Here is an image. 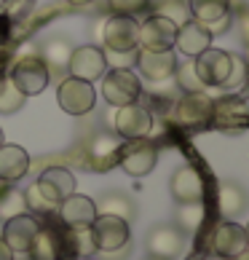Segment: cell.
<instances>
[{"mask_svg": "<svg viewBox=\"0 0 249 260\" xmlns=\"http://www.w3.org/2000/svg\"><path fill=\"white\" fill-rule=\"evenodd\" d=\"M35 185H38V190H41L49 201L59 204L62 199L75 193V175L70 169H64V167H49L41 177H38Z\"/></svg>", "mask_w": 249, "mask_h": 260, "instance_id": "cell-19", "label": "cell"}, {"mask_svg": "<svg viewBox=\"0 0 249 260\" xmlns=\"http://www.w3.org/2000/svg\"><path fill=\"white\" fill-rule=\"evenodd\" d=\"M99 81H102V97L113 108L139 102V97H142V81L134 75V70H110Z\"/></svg>", "mask_w": 249, "mask_h": 260, "instance_id": "cell-2", "label": "cell"}, {"mask_svg": "<svg viewBox=\"0 0 249 260\" xmlns=\"http://www.w3.org/2000/svg\"><path fill=\"white\" fill-rule=\"evenodd\" d=\"M30 260H67V247H64V225L59 217L46 220L32 236V244L27 249Z\"/></svg>", "mask_w": 249, "mask_h": 260, "instance_id": "cell-5", "label": "cell"}, {"mask_svg": "<svg viewBox=\"0 0 249 260\" xmlns=\"http://www.w3.org/2000/svg\"><path fill=\"white\" fill-rule=\"evenodd\" d=\"M64 247H67V257H91L97 252L94 247V236H91V225H75L67 228L64 225Z\"/></svg>", "mask_w": 249, "mask_h": 260, "instance_id": "cell-23", "label": "cell"}, {"mask_svg": "<svg viewBox=\"0 0 249 260\" xmlns=\"http://www.w3.org/2000/svg\"><path fill=\"white\" fill-rule=\"evenodd\" d=\"M134 64L142 78H148L153 83H164L169 81L177 70V51H150V49H137V56H134Z\"/></svg>", "mask_w": 249, "mask_h": 260, "instance_id": "cell-11", "label": "cell"}, {"mask_svg": "<svg viewBox=\"0 0 249 260\" xmlns=\"http://www.w3.org/2000/svg\"><path fill=\"white\" fill-rule=\"evenodd\" d=\"M171 78L177 81V89H183L185 94L190 91H204L206 86L198 81V75H196V67H193V59H188L185 56V62H177V70Z\"/></svg>", "mask_w": 249, "mask_h": 260, "instance_id": "cell-30", "label": "cell"}, {"mask_svg": "<svg viewBox=\"0 0 249 260\" xmlns=\"http://www.w3.org/2000/svg\"><path fill=\"white\" fill-rule=\"evenodd\" d=\"M11 81L16 83V89L24 94V97H35L41 94L51 81V73L46 62L41 56H24L14 64V73H11Z\"/></svg>", "mask_w": 249, "mask_h": 260, "instance_id": "cell-9", "label": "cell"}, {"mask_svg": "<svg viewBox=\"0 0 249 260\" xmlns=\"http://www.w3.org/2000/svg\"><path fill=\"white\" fill-rule=\"evenodd\" d=\"M238 30H241V41H244V46L249 49V8H244V11L238 14Z\"/></svg>", "mask_w": 249, "mask_h": 260, "instance_id": "cell-39", "label": "cell"}, {"mask_svg": "<svg viewBox=\"0 0 249 260\" xmlns=\"http://www.w3.org/2000/svg\"><path fill=\"white\" fill-rule=\"evenodd\" d=\"M244 231H246V244H249V223H246V228H244Z\"/></svg>", "mask_w": 249, "mask_h": 260, "instance_id": "cell-44", "label": "cell"}, {"mask_svg": "<svg viewBox=\"0 0 249 260\" xmlns=\"http://www.w3.org/2000/svg\"><path fill=\"white\" fill-rule=\"evenodd\" d=\"M169 188H171V196H174L177 204H193V201H204V193H206L204 175H201L198 167H193V164H185V167L174 169Z\"/></svg>", "mask_w": 249, "mask_h": 260, "instance_id": "cell-14", "label": "cell"}, {"mask_svg": "<svg viewBox=\"0 0 249 260\" xmlns=\"http://www.w3.org/2000/svg\"><path fill=\"white\" fill-rule=\"evenodd\" d=\"M41 228V220H38L32 212H22L16 217H8L3 225V239L6 244L11 247L14 255H27V249L32 244V236Z\"/></svg>", "mask_w": 249, "mask_h": 260, "instance_id": "cell-15", "label": "cell"}, {"mask_svg": "<svg viewBox=\"0 0 249 260\" xmlns=\"http://www.w3.org/2000/svg\"><path fill=\"white\" fill-rule=\"evenodd\" d=\"M56 217H59V223L67 225V228H75V225H91V223H94V217H97V204H94L89 196L70 193L67 199L59 201Z\"/></svg>", "mask_w": 249, "mask_h": 260, "instance_id": "cell-16", "label": "cell"}, {"mask_svg": "<svg viewBox=\"0 0 249 260\" xmlns=\"http://www.w3.org/2000/svg\"><path fill=\"white\" fill-rule=\"evenodd\" d=\"M102 51H104V62H108V67H113V70H131L134 67L137 51H110V49H102Z\"/></svg>", "mask_w": 249, "mask_h": 260, "instance_id": "cell-37", "label": "cell"}, {"mask_svg": "<svg viewBox=\"0 0 249 260\" xmlns=\"http://www.w3.org/2000/svg\"><path fill=\"white\" fill-rule=\"evenodd\" d=\"M118 150H121V145L110 137V134H99V137L91 140V164L97 169L110 167V164L118 161Z\"/></svg>", "mask_w": 249, "mask_h": 260, "instance_id": "cell-25", "label": "cell"}, {"mask_svg": "<svg viewBox=\"0 0 249 260\" xmlns=\"http://www.w3.org/2000/svg\"><path fill=\"white\" fill-rule=\"evenodd\" d=\"M148 252L161 260H174L183 252V231L177 225H158L148 234Z\"/></svg>", "mask_w": 249, "mask_h": 260, "instance_id": "cell-20", "label": "cell"}, {"mask_svg": "<svg viewBox=\"0 0 249 260\" xmlns=\"http://www.w3.org/2000/svg\"><path fill=\"white\" fill-rule=\"evenodd\" d=\"M174 38H177V24L169 22L166 16L150 14L145 22H139V49L169 51L174 49Z\"/></svg>", "mask_w": 249, "mask_h": 260, "instance_id": "cell-13", "label": "cell"}, {"mask_svg": "<svg viewBox=\"0 0 249 260\" xmlns=\"http://www.w3.org/2000/svg\"><path fill=\"white\" fill-rule=\"evenodd\" d=\"M158 16H166L169 22H174L177 27L185 24L190 19V11H188V3H180V0H164L158 8H156Z\"/></svg>", "mask_w": 249, "mask_h": 260, "instance_id": "cell-35", "label": "cell"}, {"mask_svg": "<svg viewBox=\"0 0 249 260\" xmlns=\"http://www.w3.org/2000/svg\"><path fill=\"white\" fill-rule=\"evenodd\" d=\"M204 260H233V257H223V255H215V252H212V255H206Z\"/></svg>", "mask_w": 249, "mask_h": 260, "instance_id": "cell-42", "label": "cell"}, {"mask_svg": "<svg viewBox=\"0 0 249 260\" xmlns=\"http://www.w3.org/2000/svg\"><path fill=\"white\" fill-rule=\"evenodd\" d=\"M193 67H196L198 81L204 83L206 89H209V86H223V83L228 81V75H231L233 54L209 46L206 51H201L196 59H193Z\"/></svg>", "mask_w": 249, "mask_h": 260, "instance_id": "cell-7", "label": "cell"}, {"mask_svg": "<svg viewBox=\"0 0 249 260\" xmlns=\"http://www.w3.org/2000/svg\"><path fill=\"white\" fill-rule=\"evenodd\" d=\"M246 83H249V62L233 54V67H231V75H228V81L223 83V89L238 91V89H241V86H246Z\"/></svg>", "mask_w": 249, "mask_h": 260, "instance_id": "cell-34", "label": "cell"}, {"mask_svg": "<svg viewBox=\"0 0 249 260\" xmlns=\"http://www.w3.org/2000/svg\"><path fill=\"white\" fill-rule=\"evenodd\" d=\"M27 212V201L22 190H14V188H3L0 190V217L8 220V217H16Z\"/></svg>", "mask_w": 249, "mask_h": 260, "instance_id": "cell-32", "label": "cell"}, {"mask_svg": "<svg viewBox=\"0 0 249 260\" xmlns=\"http://www.w3.org/2000/svg\"><path fill=\"white\" fill-rule=\"evenodd\" d=\"M30 169V156L22 145H0V182H16Z\"/></svg>", "mask_w": 249, "mask_h": 260, "instance_id": "cell-21", "label": "cell"}, {"mask_svg": "<svg viewBox=\"0 0 249 260\" xmlns=\"http://www.w3.org/2000/svg\"><path fill=\"white\" fill-rule=\"evenodd\" d=\"M14 257H16V255L11 252V247H8V244H6V239L0 236V260H14Z\"/></svg>", "mask_w": 249, "mask_h": 260, "instance_id": "cell-40", "label": "cell"}, {"mask_svg": "<svg viewBox=\"0 0 249 260\" xmlns=\"http://www.w3.org/2000/svg\"><path fill=\"white\" fill-rule=\"evenodd\" d=\"M246 244V231L233 223V220H225V223H217L212 231V252L223 255V257H236L238 252H244Z\"/></svg>", "mask_w": 249, "mask_h": 260, "instance_id": "cell-17", "label": "cell"}, {"mask_svg": "<svg viewBox=\"0 0 249 260\" xmlns=\"http://www.w3.org/2000/svg\"><path fill=\"white\" fill-rule=\"evenodd\" d=\"M233 260H249V247L244 249V252H238V255H236Z\"/></svg>", "mask_w": 249, "mask_h": 260, "instance_id": "cell-43", "label": "cell"}, {"mask_svg": "<svg viewBox=\"0 0 249 260\" xmlns=\"http://www.w3.org/2000/svg\"><path fill=\"white\" fill-rule=\"evenodd\" d=\"M188 11L196 22H212L231 14V0H188Z\"/></svg>", "mask_w": 249, "mask_h": 260, "instance_id": "cell-24", "label": "cell"}, {"mask_svg": "<svg viewBox=\"0 0 249 260\" xmlns=\"http://www.w3.org/2000/svg\"><path fill=\"white\" fill-rule=\"evenodd\" d=\"M206 217V209H204V201H193V204H180L177 209V228L183 234H196L201 228Z\"/></svg>", "mask_w": 249, "mask_h": 260, "instance_id": "cell-29", "label": "cell"}, {"mask_svg": "<svg viewBox=\"0 0 249 260\" xmlns=\"http://www.w3.org/2000/svg\"><path fill=\"white\" fill-rule=\"evenodd\" d=\"M156 161H158V150L153 142H148V137L145 140H129V145H121V150H118L121 169L131 177L150 175Z\"/></svg>", "mask_w": 249, "mask_h": 260, "instance_id": "cell-8", "label": "cell"}, {"mask_svg": "<svg viewBox=\"0 0 249 260\" xmlns=\"http://www.w3.org/2000/svg\"><path fill=\"white\" fill-rule=\"evenodd\" d=\"M24 201H27V212H32L35 217H56V209H59V204L49 201V199L41 193V190H38V185L27 188Z\"/></svg>", "mask_w": 249, "mask_h": 260, "instance_id": "cell-31", "label": "cell"}, {"mask_svg": "<svg viewBox=\"0 0 249 260\" xmlns=\"http://www.w3.org/2000/svg\"><path fill=\"white\" fill-rule=\"evenodd\" d=\"M249 204L246 190L238 185V182H220L217 188V209L223 217H236L241 215Z\"/></svg>", "mask_w": 249, "mask_h": 260, "instance_id": "cell-22", "label": "cell"}, {"mask_svg": "<svg viewBox=\"0 0 249 260\" xmlns=\"http://www.w3.org/2000/svg\"><path fill=\"white\" fill-rule=\"evenodd\" d=\"M212 46V35L206 32V27L196 22V19H188L185 24L177 27V38H174V49L188 56V59H196L201 51H206Z\"/></svg>", "mask_w": 249, "mask_h": 260, "instance_id": "cell-18", "label": "cell"}, {"mask_svg": "<svg viewBox=\"0 0 249 260\" xmlns=\"http://www.w3.org/2000/svg\"><path fill=\"white\" fill-rule=\"evenodd\" d=\"M206 27V32L209 35H223V32H228L231 30V24H233V14H225V16H220V19H212V22H201Z\"/></svg>", "mask_w": 249, "mask_h": 260, "instance_id": "cell-38", "label": "cell"}, {"mask_svg": "<svg viewBox=\"0 0 249 260\" xmlns=\"http://www.w3.org/2000/svg\"><path fill=\"white\" fill-rule=\"evenodd\" d=\"M70 6H89V3H94V0H67Z\"/></svg>", "mask_w": 249, "mask_h": 260, "instance_id": "cell-41", "label": "cell"}, {"mask_svg": "<svg viewBox=\"0 0 249 260\" xmlns=\"http://www.w3.org/2000/svg\"><path fill=\"white\" fill-rule=\"evenodd\" d=\"M56 102H59V108L67 115H86V113L94 110V105H97V89H94V83H89V81L67 75L59 83V89H56Z\"/></svg>", "mask_w": 249, "mask_h": 260, "instance_id": "cell-3", "label": "cell"}, {"mask_svg": "<svg viewBox=\"0 0 249 260\" xmlns=\"http://www.w3.org/2000/svg\"><path fill=\"white\" fill-rule=\"evenodd\" d=\"M75 260H94V257H75Z\"/></svg>", "mask_w": 249, "mask_h": 260, "instance_id": "cell-45", "label": "cell"}, {"mask_svg": "<svg viewBox=\"0 0 249 260\" xmlns=\"http://www.w3.org/2000/svg\"><path fill=\"white\" fill-rule=\"evenodd\" d=\"M32 8H35V0H3L0 14H3L11 24H22L24 19L32 14Z\"/></svg>", "mask_w": 249, "mask_h": 260, "instance_id": "cell-33", "label": "cell"}, {"mask_svg": "<svg viewBox=\"0 0 249 260\" xmlns=\"http://www.w3.org/2000/svg\"><path fill=\"white\" fill-rule=\"evenodd\" d=\"M217 110V102L209 97L206 91H190L185 97L174 100L171 105V121L177 126H185V129H193V126H204V123L215 115Z\"/></svg>", "mask_w": 249, "mask_h": 260, "instance_id": "cell-1", "label": "cell"}, {"mask_svg": "<svg viewBox=\"0 0 249 260\" xmlns=\"http://www.w3.org/2000/svg\"><path fill=\"white\" fill-rule=\"evenodd\" d=\"M91 236H94V247L99 252H116V249L129 244V220L116 217V215H97L91 223Z\"/></svg>", "mask_w": 249, "mask_h": 260, "instance_id": "cell-6", "label": "cell"}, {"mask_svg": "<svg viewBox=\"0 0 249 260\" xmlns=\"http://www.w3.org/2000/svg\"><path fill=\"white\" fill-rule=\"evenodd\" d=\"M148 260H161V257H153V255H150V257H148Z\"/></svg>", "mask_w": 249, "mask_h": 260, "instance_id": "cell-47", "label": "cell"}, {"mask_svg": "<svg viewBox=\"0 0 249 260\" xmlns=\"http://www.w3.org/2000/svg\"><path fill=\"white\" fill-rule=\"evenodd\" d=\"M97 204V215H116V217H123V220H131L134 217V204L129 196L118 193V190H113V193H104L99 201H94Z\"/></svg>", "mask_w": 249, "mask_h": 260, "instance_id": "cell-26", "label": "cell"}, {"mask_svg": "<svg viewBox=\"0 0 249 260\" xmlns=\"http://www.w3.org/2000/svg\"><path fill=\"white\" fill-rule=\"evenodd\" d=\"M0 145H3V132H0Z\"/></svg>", "mask_w": 249, "mask_h": 260, "instance_id": "cell-46", "label": "cell"}, {"mask_svg": "<svg viewBox=\"0 0 249 260\" xmlns=\"http://www.w3.org/2000/svg\"><path fill=\"white\" fill-rule=\"evenodd\" d=\"M67 73L73 78L81 81H99L104 73H108V62H104V51L99 46H78L70 54V62H67Z\"/></svg>", "mask_w": 249, "mask_h": 260, "instance_id": "cell-12", "label": "cell"}, {"mask_svg": "<svg viewBox=\"0 0 249 260\" xmlns=\"http://www.w3.org/2000/svg\"><path fill=\"white\" fill-rule=\"evenodd\" d=\"M113 14H126V16H137L150 8V0H108Z\"/></svg>", "mask_w": 249, "mask_h": 260, "instance_id": "cell-36", "label": "cell"}, {"mask_svg": "<svg viewBox=\"0 0 249 260\" xmlns=\"http://www.w3.org/2000/svg\"><path fill=\"white\" fill-rule=\"evenodd\" d=\"M70 43L62 41V38H54V41H49L43 46V62L46 67H49V73L54 75L56 70H67V62H70Z\"/></svg>", "mask_w": 249, "mask_h": 260, "instance_id": "cell-27", "label": "cell"}, {"mask_svg": "<svg viewBox=\"0 0 249 260\" xmlns=\"http://www.w3.org/2000/svg\"><path fill=\"white\" fill-rule=\"evenodd\" d=\"M27 97L16 89V83L11 81V75H0V113L11 115L16 110L24 108Z\"/></svg>", "mask_w": 249, "mask_h": 260, "instance_id": "cell-28", "label": "cell"}, {"mask_svg": "<svg viewBox=\"0 0 249 260\" xmlns=\"http://www.w3.org/2000/svg\"><path fill=\"white\" fill-rule=\"evenodd\" d=\"M113 123L123 140H145L153 132V113L142 102H131L116 110Z\"/></svg>", "mask_w": 249, "mask_h": 260, "instance_id": "cell-10", "label": "cell"}, {"mask_svg": "<svg viewBox=\"0 0 249 260\" xmlns=\"http://www.w3.org/2000/svg\"><path fill=\"white\" fill-rule=\"evenodd\" d=\"M102 43L110 51H137L139 49V22L126 14H113L102 24Z\"/></svg>", "mask_w": 249, "mask_h": 260, "instance_id": "cell-4", "label": "cell"}]
</instances>
